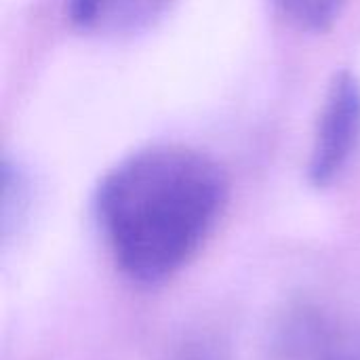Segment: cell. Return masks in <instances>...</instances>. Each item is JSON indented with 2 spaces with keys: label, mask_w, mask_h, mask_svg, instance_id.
<instances>
[{
  "label": "cell",
  "mask_w": 360,
  "mask_h": 360,
  "mask_svg": "<svg viewBox=\"0 0 360 360\" xmlns=\"http://www.w3.org/2000/svg\"><path fill=\"white\" fill-rule=\"evenodd\" d=\"M226 202L228 181L213 158L184 146H154L105 173L95 217L120 274L158 285L200 253Z\"/></svg>",
  "instance_id": "cell-1"
},
{
  "label": "cell",
  "mask_w": 360,
  "mask_h": 360,
  "mask_svg": "<svg viewBox=\"0 0 360 360\" xmlns=\"http://www.w3.org/2000/svg\"><path fill=\"white\" fill-rule=\"evenodd\" d=\"M360 148V82L352 74H340L325 99L308 173L312 184H333L352 162Z\"/></svg>",
  "instance_id": "cell-2"
},
{
  "label": "cell",
  "mask_w": 360,
  "mask_h": 360,
  "mask_svg": "<svg viewBox=\"0 0 360 360\" xmlns=\"http://www.w3.org/2000/svg\"><path fill=\"white\" fill-rule=\"evenodd\" d=\"M173 0H70L72 23L93 36L124 38L150 30Z\"/></svg>",
  "instance_id": "cell-3"
},
{
  "label": "cell",
  "mask_w": 360,
  "mask_h": 360,
  "mask_svg": "<svg viewBox=\"0 0 360 360\" xmlns=\"http://www.w3.org/2000/svg\"><path fill=\"white\" fill-rule=\"evenodd\" d=\"M302 331L306 333V352L312 360H360V340L346 342L338 338L316 316L304 319Z\"/></svg>",
  "instance_id": "cell-4"
},
{
  "label": "cell",
  "mask_w": 360,
  "mask_h": 360,
  "mask_svg": "<svg viewBox=\"0 0 360 360\" xmlns=\"http://www.w3.org/2000/svg\"><path fill=\"white\" fill-rule=\"evenodd\" d=\"M281 13L302 30L323 32L342 15L348 0H274Z\"/></svg>",
  "instance_id": "cell-5"
},
{
  "label": "cell",
  "mask_w": 360,
  "mask_h": 360,
  "mask_svg": "<svg viewBox=\"0 0 360 360\" xmlns=\"http://www.w3.org/2000/svg\"><path fill=\"white\" fill-rule=\"evenodd\" d=\"M167 360H228V348L219 338L202 333L179 342Z\"/></svg>",
  "instance_id": "cell-6"
}]
</instances>
